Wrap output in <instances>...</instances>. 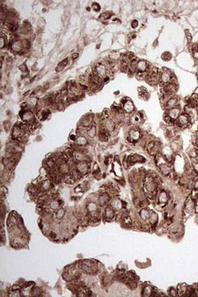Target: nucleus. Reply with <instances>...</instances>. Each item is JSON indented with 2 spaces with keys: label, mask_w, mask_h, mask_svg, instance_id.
<instances>
[{
  "label": "nucleus",
  "mask_w": 198,
  "mask_h": 297,
  "mask_svg": "<svg viewBox=\"0 0 198 297\" xmlns=\"http://www.w3.org/2000/svg\"><path fill=\"white\" fill-rule=\"evenodd\" d=\"M172 78H173L172 74H168L167 72H165V73H163V74H162V75H161V79H162V81H163L164 83H167V84L170 83L171 80H172Z\"/></svg>",
  "instance_id": "423d86ee"
},
{
  "label": "nucleus",
  "mask_w": 198,
  "mask_h": 297,
  "mask_svg": "<svg viewBox=\"0 0 198 297\" xmlns=\"http://www.w3.org/2000/svg\"><path fill=\"white\" fill-rule=\"evenodd\" d=\"M139 135H140V134H139V132H138V131L132 130V131L129 132V137L131 138V139H132V141L137 140L138 138H139Z\"/></svg>",
  "instance_id": "9d476101"
},
{
  "label": "nucleus",
  "mask_w": 198,
  "mask_h": 297,
  "mask_svg": "<svg viewBox=\"0 0 198 297\" xmlns=\"http://www.w3.org/2000/svg\"><path fill=\"white\" fill-rule=\"evenodd\" d=\"M63 214H64V210H63V209L59 210L57 211V218H61V217L63 216Z\"/></svg>",
  "instance_id": "5701e85b"
},
{
  "label": "nucleus",
  "mask_w": 198,
  "mask_h": 297,
  "mask_svg": "<svg viewBox=\"0 0 198 297\" xmlns=\"http://www.w3.org/2000/svg\"><path fill=\"white\" fill-rule=\"evenodd\" d=\"M170 290L171 291H169V293H172V294H170L171 296H176V291H175V289H173V288H171L170 289Z\"/></svg>",
  "instance_id": "a878e982"
},
{
  "label": "nucleus",
  "mask_w": 198,
  "mask_h": 297,
  "mask_svg": "<svg viewBox=\"0 0 198 297\" xmlns=\"http://www.w3.org/2000/svg\"><path fill=\"white\" fill-rule=\"evenodd\" d=\"M106 217H108V218H109V217H113V215H114V212H113V210H112V209H111V208H107V210H106Z\"/></svg>",
  "instance_id": "6ab92c4d"
},
{
  "label": "nucleus",
  "mask_w": 198,
  "mask_h": 297,
  "mask_svg": "<svg viewBox=\"0 0 198 297\" xmlns=\"http://www.w3.org/2000/svg\"><path fill=\"white\" fill-rule=\"evenodd\" d=\"M19 115H20L21 117L23 119V120H25L26 121L32 120V119L33 118V113H32L31 111H21V112H20Z\"/></svg>",
  "instance_id": "7ed1b4c3"
},
{
  "label": "nucleus",
  "mask_w": 198,
  "mask_h": 297,
  "mask_svg": "<svg viewBox=\"0 0 198 297\" xmlns=\"http://www.w3.org/2000/svg\"><path fill=\"white\" fill-rule=\"evenodd\" d=\"M141 215H142V217H143V218H144V219H146L147 217L149 216V212H148L146 210H143L141 212Z\"/></svg>",
  "instance_id": "4be33fe9"
},
{
  "label": "nucleus",
  "mask_w": 198,
  "mask_h": 297,
  "mask_svg": "<svg viewBox=\"0 0 198 297\" xmlns=\"http://www.w3.org/2000/svg\"><path fill=\"white\" fill-rule=\"evenodd\" d=\"M194 208H195V205H194V201H193L192 200H189L188 202H187L186 205V211L189 212V213H191V212H193L194 210Z\"/></svg>",
  "instance_id": "1a4fd4ad"
},
{
  "label": "nucleus",
  "mask_w": 198,
  "mask_h": 297,
  "mask_svg": "<svg viewBox=\"0 0 198 297\" xmlns=\"http://www.w3.org/2000/svg\"><path fill=\"white\" fill-rule=\"evenodd\" d=\"M71 140H73V141H74L76 139V137H75V135H71Z\"/></svg>",
  "instance_id": "c756f323"
},
{
  "label": "nucleus",
  "mask_w": 198,
  "mask_h": 297,
  "mask_svg": "<svg viewBox=\"0 0 198 297\" xmlns=\"http://www.w3.org/2000/svg\"><path fill=\"white\" fill-rule=\"evenodd\" d=\"M197 187H198V180H197L196 184H195V188H197Z\"/></svg>",
  "instance_id": "7c9ffc66"
},
{
  "label": "nucleus",
  "mask_w": 198,
  "mask_h": 297,
  "mask_svg": "<svg viewBox=\"0 0 198 297\" xmlns=\"http://www.w3.org/2000/svg\"><path fill=\"white\" fill-rule=\"evenodd\" d=\"M108 81H109V77H108V76L105 77H104V82H105V83L108 82Z\"/></svg>",
  "instance_id": "cd10ccee"
},
{
  "label": "nucleus",
  "mask_w": 198,
  "mask_h": 297,
  "mask_svg": "<svg viewBox=\"0 0 198 297\" xmlns=\"http://www.w3.org/2000/svg\"><path fill=\"white\" fill-rule=\"evenodd\" d=\"M96 73L98 74V75L101 77H107V69L105 67V66L102 65V64H98L96 67Z\"/></svg>",
  "instance_id": "f03ea898"
},
{
  "label": "nucleus",
  "mask_w": 198,
  "mask_h": 297,
  "mask_svg": "<svg viewBox=\"0 0 198 297\" xmlns=\"http://www.w3.org/2000/svg\"><path fill=\"white\" fill-rule=\"evenodd\" d=\"M123 107H124V109L125 110V111H127V112H131V111L134 109L133 104L132 103V102H130V101H128V100L125 101Z\"/></svg>",
  "instance_id": "0eeeda50"
},
{
  "label": "nucleus",
  "mask_w": 198,
  "mask_h": 297,
  "mask_svg": "<svg viewBox=\"0 0 198 297\" xmlns=\"http://www.w3.org/2000/svg\"><path fill=\"white\" fill-rule=\"evenodd\" d=\"M176 100L175 99V98H172V99H170L169 102H167V105H168V107L169 108H173V106H174V104H176Z\"/></svg>",
  "instance_id": "aec40b11"
},
{
  "label": "nucleus",
  "mask_w": 198,
  "mask_h": 297,
  "mask_svg": "<svg viewBox=\"0 0 198 297\" xmlns=\"http://www.w3.org/2000/svg\"><path fill=\"white\" fill-rule=\"evenodd\" d=\"M99 139H100V140H101V141H104V142H106V141H108V134H107V131L106 130H101V132H100V133H99Z\"/></svg>",
  "instance_id": "f8f14e48"
},
{
  "label": "nucleus",
  "mask_w": 198,
  "mask_h": 297,
  "mask_svg": "<svg viewBox=\"0 0 198 297\" xmlns=\"http://www.w3.org/2000/svg\"><path fill=\"white\" fill-rule=\"evenodd\" d=\"M138 94H139V95H140L142 98H145V99H147L148 97H149V95L148 94V92H147V91H146V88H139L138 89Z\"/></svg>",
  "instance_id": "9b49d317"
},
{
  "label": "nucleus",
  "mask_w": 198,
  "mask_h": 297,
  "mask_svg": "<svg viewBox=\"0 0 198 297\" xmlns=\"http://www.w3.org/2000/svg\"><path fill=\"white\" fill-rule=\"evenodd\" d=\"M164 90L167 93H173L176 91V87L175 84H173L172 83H169V84H166V86L164 87Z\"/></svg>",
  "instance_id": "20e7f679"
},
{
  "label": "nucleus",
  "mask_w": 198,
  "mask_h": 297,
  "mask_svg": "<svg viewBox=\"0 0 198 297\" xmlns=\"http://www.w3.org/2000/svg\"><path fill=\"white\" fill-rule=\"evenodd\" d=\"M50 238H54L56 237V234H55V233H53V232H51L50 234Z\"/></svg>",
  "instance_id": "bb28decb"
},
{
  "label": "nucleus",
  "mask_w": 198,
  "mask_h": 297,
  "mask_svg": "<svg viewBox=\"0 0 198 297\" xmlns=\"http://www.w3.org/2000/svg\"><path fill=\"white\" fill-rule=\"evenodd\" d=\"M13 48L14 50H17V51L20 50L21 48H22V44H21V42L16 41V42H15V43H13Z\"/></svg>",
  "instance_id": "f3484780"
},
{
  "label": "nucleus",
  "mask_w": 198,
  "mask_h": 297,
  "mask_svg": "<svg viewBox=\"0 0 198 297\" xmlns=\"http://www.w3.org/2000/svg\"><path fill=\"white\" fill-rule=\"evenodd\" d=\"M67 60H68L67 59H65V60H63V61H61V62L57 65V68H56V71H57V72L61 71L63 69L66 67V65L67 64Z\"/></svg>",
  "instance_id": "ddd939ff"
},
{
  "label": "nucleus",
  "mask_w": 198,
  "mask_h": 297,
  "mask_svg": "<svg viewBox=\"0 0 198 297\" xmlns=\"http://www.w3.org/2000/svg\"><path fill=\"white\" fill-rule=\"evenodd\" d=\"M187 122H188V119L185 115H182L179 117V124H180V125H185Z\"/></svg>",
  "instance_id": "4468645a"
},
{
  "label": "nucleus",
  "mask_w": 198,
  "mask_h": 297,
  "mask_svg": "<svg viewBox=\"0 0 198 297\" xmlns=\"http://www.w3.org/2000/svg\"><path fill=\"white\" fill-rule=\"evenodd\" d=\"M140 160H145V159H143L142 157H141L140 156H138V155H133V156H130L129 158H128V163L132 165V164H133L134 163L140 161ZM140 162H142V161H140Z\"/></svg>",
  "instance_id": "39448f33"
},
{
  "label": "nucleus",
  "mask_w": 198,
  "mask_h": 297,
  "mask_svg": "<svg viewBox=\"0 0 198 297\" xmlns=\"http://www.w3.org/2000/svg\"><path fill=\"white\" fill-rule=\"evenodd\" d=\"M77 144H78V145L83 146V145H85V144H86L88 141H87V139H85L84 137H83V136H80V137H78V138H77Z\"/></svg>",
  "instance_id": "dca6fc26"
},
{
  "label": "nucleus",
  "mask_w": 198,
  "mask_h": 297,
  "mask_svg": "<svg viewBox=\"0 0 198 297\" xmlns=\"http://www.w3.org/2000/svg\"><path fill=\"white\" fill-rule=\"evenodd\" d=\"M148 64L146 61H139L137 63V68L140 71H145L147 69Z\"/></svg>",
  "instance_id": "6e6552de"
},
{
  "label": "nucleus",
  "mask_w": 198,
  "mask_h": 297,
  "mask_svg": "<svg viewBox=\"0 0 198 297\" xmlns=\"http://www.w3.org/2000/svg\"><path fill=\"white\" fill-rule=\"evenodd\" d=\"M178 115H179V109H176V108H173L172 111H169V116L173 119H175L178 116Z\"/></svg>",
  "instance_id": "2eb2a0df"
},
{
  "label": "nucleus",
  "mask_w": 198,
  "mask_h": 297,
  "mask_svg": "<svg viewBox=\"0 0 198 297\" xmlns=\"http://www.w3.org/2000/svg\"><path fill=\"white\" fill-rule=\"evenodd\" d=\"M137 26H138V22H137L136 20H134V21L132 22V26L133 28H136Z\"/></svg>",
  "instance_id": "393cba45"
},
{
  "label": "nucleus",
  "mask_w": 198,
  "mask_h": 297,
  "mask_svg": "<svg viewBox=\"0 0 198 297\" xmlns=\"http://www.w3.org/2000/svg\"><path fill=\"white\" fill-rule=\"evenodd\" d=\"M110 116V113H109V111H108V110H105L104 111H103V113H102V119H108V117Z\"/></svg>",
  "instance_id": "412c9836"
},
{
  "label": "nucleus",
  "mask_w": 198,
  "mask_h": 297,
  "mask_svg": "<svg viewBox=\"0 0 198 297\" xmlns=\"http://www.w3.org/2000/svg\"><path fill=\"white\" fill-rule=\"evenodd\" d=\"M63 277L64 279L67 280V281H71V280L72 279V277H71V275H69L68 273H64V274L63 275Z\"/></svg>",
  "instance_id": "b1692460"
},
{
  "label": "nucleus",
  "mask_w": 198,
  "mask_h": 297,
  "mask_svg": "<svg viewBox=\"0 0 198 297\" xmlns=\"http://www.w3.org/2000/svg\"><path fill=\"white\" fill-rule=\"evenodd\" d=\"M77 57H78V54H73V59H76Z\"/></svg>",
  "instance_id": "c85d7f7f"
},
{
  "label": "nucleus",
  "mask_w": 198,
  "mask_h": 297,
  "mask_svg": "<svg viewBox=\"0 0 198 297\" xmlns=\"http://www.w3.org/2000/svg\"><path fill=\"white\" fill-rule=\"evenodd\" d=\"M159 144L157 142H151L150 143H149L148 146H147L148 152L150 153L151 155L156 154V152L159 149Z\"/></svg>",
  "instance_id": "f257e3e1"
},
{
  "label": "nucleus",
  "mask_w": 198,
  "mask_h": 297,
  "mask_svg": "<svg viewBox=\"0 0 198 297\" xmlns=\"http://www.w3.org/2000/svg\"><path fill=\"white\" fill-rule=\"evenodd\" d=\"M88 134L90 137H94V135L96 134V130H95V126H92L90 129V130L88 132Z\"/></svg>",
  "instance_id": "a211bd4d"
}]
</instances>
